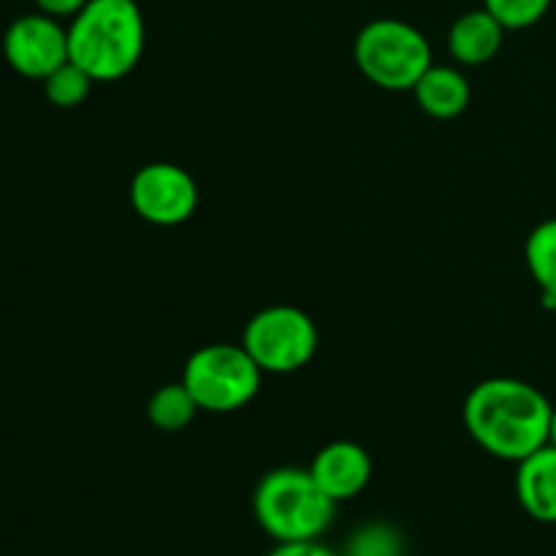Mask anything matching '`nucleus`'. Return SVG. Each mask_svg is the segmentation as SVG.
Instances as JSON below:
<instances>
[{
	"mask_svg": "<svg viewBox=\"0 0 556 556\" xmlns=\"http://www.w3.org/2000/svg\"><path fill=\"white\" fill-rule=\"evenodd\" d=\"M552 402L525 380L492 378L478 383L465 402V427L486 454L521 462L548 443Z\"/></svg>",
	"mask_w": 556,
	"mask_h": 556,
	"instance_id": "obj_1",
	"label": "nucleus"
},
{
	"mask_svg": "<svg viewBox=\"0 0 556 556\" xmlns=\"http://www.w3.org/2000/svg\"><path fill=\"white\" fill-rule=\"evenodd\" d=\"M144 38L136 0H87L68 25V54L96 81H117L136 68Z\"/></svg>",
	"mask_w": 556,
	"mask_h": 556,
	"instance_id": "obj_2",
	"label": "nucleus"
},
{
	"mask_svg": "<svg viewBox=\"0 0 556 556\" xmlns=\"http://www.w3.org/2000/svg\"><path fill=\"white\" fill-rule=\"evenodd\" d=\"M253 510L258 525L277 543L318 541L331 527L337 503L315 483L313 472L280 467L255 486Z\"/></svg>",
	"mask_w": 556,
	"mask_h": 556,
	"instance_id": "obj_3",
	"label": "nucleus"
},
{
	"mask_svg": "<svg viewBox=\"0 0 556 556\" xmlns=\"http://www.w3.org/2000/svg\"><path fill=\"white\" fill-rule=\"evenodd\" d=\"M356 65L383 90H413L432 65V47L418 27L402 20H375L358 33Z\"/></svg>",
	"mask_w": 556,
	"mask_h": 556,
	"instance_id": "obj_4",
	"label": "nucleus"
},
{
	"mask_svg": "<svg viewBox=\"0 0 556 556\" xmlns=\"http://www.w3.org/2000/svg\"><path fill=\"white\" fill-rule=\"evenodd\" d=\"M261 375L264 369L253 362L244 345L215 342L188 358L182 383L193 394L199 410L233 413L255 400Z\"/></svg>",
	"mask_w": 556,
	"mask_h": 556,
	"instance_id": "obj_5",
	"label": "nucleus"
},
{
	"mask_svg": "<svg viewBox=\"0 0 556 556\" xmlns=\"http://www.w3.org/2000/svg\"><path fill=\"white\" fill-rule=\"evenodd\" d=\"M244 351L264 372L288 375L309 364L318 351V329L313 318L299 307L277 304L261 309L244 326Z\"/></svg>",
	"mask_w": 556,
	"mask_h": 556,
	"instance_id": "obj_6",
	"label": "nucleus"
},
{
	"mask_svg": "<svg viewBox=\"0 0 556 556\" xmlns=\"http://www.w3.org/2000/svg\"><path fill=\"white\" fill-rule=\"evenodd\" d=\"M3 54L16 74L43 81L71 60L68 27L41 11L16 16L3 33Z\"/></svg>",
	"mask_w": 556,
	"mask_h": 556,
	"instance_id": "obj_7",
	"label": "nucleus"
},
{
	"mask_svg": "<svg viewBox=\"0 0 556 556\" xmlns=\"http://www.w3.org/2000/svg\"><path fill=\"white\" fill-rule=\"evenodd\" d=\"M130 204L155 226H179L199 206V185L193 174L174 163H150L130 182Z\"/></svg>",
	"mask_w": 556,
	"mask_h": 556,
	"instance_id": "obj_8",
	"label": "nucleus"
},
{
	"mask_svg": "<svg viewBox=\"0 0 556 556\" xmlns=\"http://www.w3.org/2000/svg\"><path fill=\"white\" fill-rule=\"evenodd\" d=\"M309 472L334 503H342V500L358 497L367 489L372 478V459L358 443L337 440L315 454Z\"/></svg>",
	"mask_w": 556,
	"mask_h": 556,
	"instance_id": "obj_9",
	"label": "nucleus"
},
{
	"mask_svg": "<svg viewBox=\"0 0 556 556\" xmlns=\"http://www.w3.org/2000/svg\"><path fill=\"white\" fill-rule=\"evenodd\" d=\"M516 494L527 514L543 525H556V448L543 445L519 462Z\"/></svg>",
	"mask_w": 556,
	"mask_h": 556,
	"instance_id": "obj_10",
	"label": "nucleus"
},
{
	"mask_svg": "<svg viewBox=\"0 0 556 556\" xmlns=\"http://www.w3.org/2000/svg\"><path fill=\"white\" fill-rule=\"evenodd\" d=\"M503 22L489 9L462 14L448 33V49L462 65H483L503 47Z\"/></svg>",
	"mask_w": 556,
	"mask_h": 556,
	"instance_id": "obj_11",
	"label": "nucleus"
},
{
	"mask_svg": "<svg viewBox=\"0 0 556 556\" xmlns=\"http://www.w3.org/2000/svg\"><path fill=\"white\" fill-rule=\"evenodd\" d=\"M413 92H416L418 106L438 119L459 117L470 103V81L451 65H429Z\"/></svg>",
	"mask_w": 556,
	"mask_h": 556,
	"instance_id": "obj_12",
	"label": "nucleus"
},
{
	"mask_svg": "<svg viewBox=\"0 0 556 556\" xmlns=\"http://www.w3.org/2000/svg\"><path fill=\"white\" fill-rule=\"evenodd\" d=\"M527 266L543 288V304L556 307V217L543 220L527 239Z\"/></svg>",
	"mask_w": 556,
	"mask_h": 556,
	"instance_id": "obj_13",
	"label": "nucleus"
},
{
	"mask_svg": "<svg viewBox=\"0 0 556 556\" xmlns=\"http://www.w3.org/2000/svg\"><path fill=\"white\" fill-rule=\"evenodd\" d=\"M195 413H199V405L185 383L161 386L147 405V416L163 432H179L193 421Z\"/></svg>",
	"mask_w": 556,
	"mask_h": 556,
	"instance_id": "obj_14",
	"label": "nucleus"
},
{
	"mask_svg": "<svg viewBox=\"0 0 556 556\" xmlns=\"http://www.w3.org/2000/svg\"><path fill=\"white\" fill-rule=\"evenodd\" d=\"M92 81L96 79L81 65L68 60V63H63L58 71H52L43 79V92H47L49 103H54L58 109H74L87 101V96L92 90Z\"/></svg>",
	"mask_w": 556,
	"mask_h": 556,
	"instance_id": "obj_15",
	"label": "nucleus"
},
{
	"mask_svg": "<svg viewBox=\"0 0 556 556\" xmlns=\"http://www.w3.org/2000/svg\"><path fill=\"white\" fill-rule=\"evenodd\" d=\"M552 0H483V9L492 11L505 30H521L532 27L546 16Z\"/></svg>",
	"mask_w": 556,
	"mask_h": 556,
	"instance_id": "obj_16",
	"label": "nucleus"
},
{
	"mask_svg": "<svg viewBox=\"0 0 556 556\" xmlns=\"http://www.w3.org/2000/svg\"><path fill=\"white\" fill-rule=\"evenodd\" d=\"M353 556H396V543L389 530H364L353 543Z\"/></svg>",
	"mask_w": 556,
	"mask_h": 556,
	"instance_id": "obj_17",
	"label": "nucleus"
},
{
	"mask_svg": "<svg viewBox=\"0 0 556 556\" xmlns=\"http://www.w3.org/2000/svg\"><path fill=\"white\" fill-rule=\"evenodd\" d=\"M266 556H337L331 548H326L318 541H304V543H277V548Z\"/></svg>",
	"mask_w": 556,
	"mask_h": 556,
	"instance_id": "obj_18",
	"label": "nucleus"
},
{
	"mask_svg": "<svg viewBox=\"0 0 556 556\" xmlns=\"http://www.w3.org/2000/svg\"><path fill=\"white\" fill-rule=\"evenodd\" d=\"M38 5L41 14L54 16V20H63V16H71L74 20L81 9H85L87 0H33Z\"/></svg>",
	"mask_w": 556,
	"mask_h": 556,
	"instance_id": "obj_19",
	"label": "nucleus"
},
{
	"mask_svg": "<svg viewBox=\"0 0 556 556\" xmlns=\"http://www.w3.org/2000/svg\"><path fill=\"white\" fill-rule=\"evenodd\" d=\"M548 445H554L556 448V407L552 413V429H548Z\"/></svg>",
	"mask_w": 556,
	"mask_h": 556,
	"instance_id": "obj_20",
	"label": "nucleus"
}]
</instances>
